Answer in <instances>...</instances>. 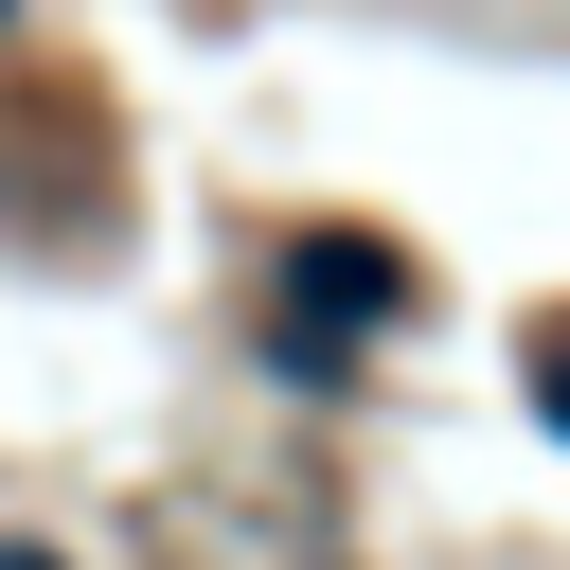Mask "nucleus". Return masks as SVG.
<instances>
[{"label":"nucleus","mask_w":570,"mask_h":570,"mask_svg":"<svg viewBox=\"0 0 570 570\" xmlns=\"http://www.w3.org/2000/svg\"><path fill=\"white\" fill-rule=\"evenodd\" d=\"M285 285H303V303H338V321H392V303H410V285H392V249H338V232H321V249H285Z\"/></svg>","instance_id":"obj_1"},{"label":"nucleus","mask_w":570,"mask_h":570,"mask_svg":"<svg viewBox=\"0 0 570 570\" xmlns=\"http://www.w3.org/2000/svg\"><path fill=\"white\" fill-rule=\"evenodd\" d=\"M0 570H53V552H0Z\"/></svg>","instance_id":"obj_2"}]
</instances>
